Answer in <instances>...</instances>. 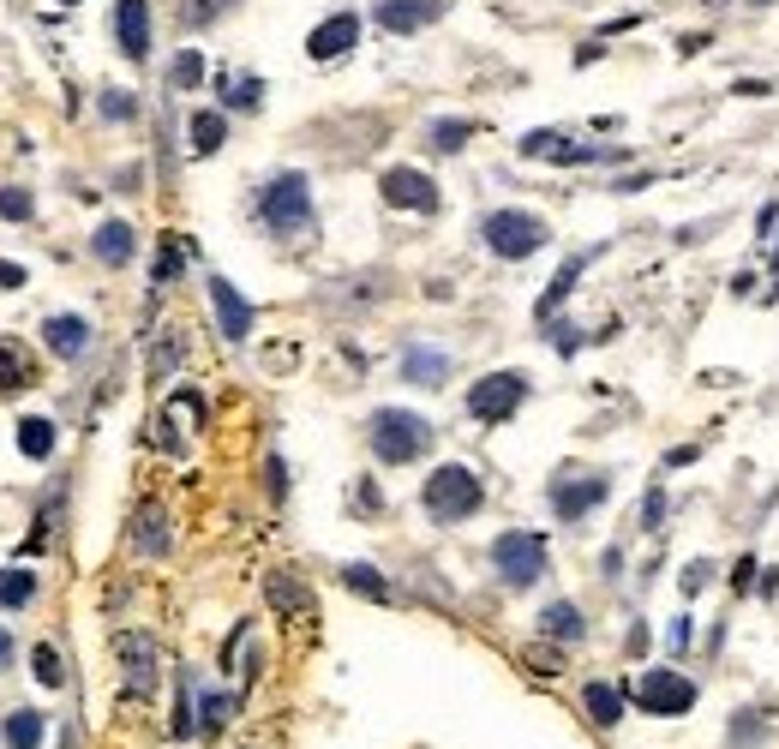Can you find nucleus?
Segmentation results:
<instances>
[{
    "mask_svg": "<svg viewBox=\"0 0 779 749\" xmlns=\"http://www.w3.org/2000/svg\"><path fill=\"white\" fill-rule=\"evenodd\" d=\"M600 570H606V576H618V570H624V552H618V546H606V558H600Z\"/></svg>",
    "mask_w": 779,
    "mask_h": 749,
    "instance_id": "8fccbe9b",
    "label": "nucleus"
},
{
    "mask_svg": "<svg viewBox=\"0 0 779 749\" xmlns=\"http://www.w3.org/2000/svg\"><path fill=\"white\" fill-rule=\"evenodd\" d=\"M0 738H6L12 749H36V744H42V714H36V708H18V714H6Z\"/></svg>",
    "mask_w": 779,
    "mask_h": 749,
    "instance_id": "cd10ccee",
    "label": "nucleus"
},
{
    "mask_svg": "<svg viewBox=\"0 0 779 749\" xmlns=\"http://www.w3.org/2000/svg\"><path fill=\"white\" fill-rule=\"evenodd\" d=\"M186 258H192V240H186V234H162L156 264H150V282H156V288H168V282L186 270Z\"/></svg>",
    "mask_w": 779,
    "mask_h": 749,
    "instance_id": "b1692460",
    "label": "nucleus"
},
{
    "mask_svg": "<svg viewBox=\"0 0 779 749\" xmlns=\"http://www.w3.org/2000/svg\"><path fill=\"white\" fill-rule=\"evenodd\" d=\"M6 666H12V636L0 630V672H6Z\"/></svg>",
    "mask_w": 779,
    "mask_h": 749,
    "instance_id": "3c124183",
    "label": "nucleus"
},
{
    "mask_svg": "<svg viewBox=\"0 0 779 749\" xmlns=\"http://www.w3.org/2000/svg\"><path fill=\"white\" fill-rule=\"evenodd\" d=\"M354 42H360V12H330L324 24H312V36H306V54H312L318 66H330V60H342Z\"/></svg>",
    "mask_w": 779,
    "mask_h": 749,
    "instance_id": "f8f14e48",
    "label": "nucleus"
},
{
    "mask_svg": "<svg viewBox=\"0 0 779 749\" xmlns=\"http://www.w3.org/2000/svg\"><path fill=\"white\" fill-rule=\"evenodd\" d=\"M768 90H774L768 78H738V96H768Z\"/></svg>",
    "mask_w": 779,
    "mask_h": 749,
    "instance_id": "49530a36",
    "label": "nucleus"
},
{
    "mask_svg": "<svg viewBox=\"0 0 779 749\" xmlns=\"http://www.w3.org/2000/svg\"><path fill=\"white\" fill-rule=\"evenodd\" d=\"M444 6H450V0H378L372 18H378V30H390V36H414V30H426V24H438Z\"/></svg>",
    "mask_w": 779,
    "mask_h": 749,
    "instance_id": "4468645a",
    "label": "nucleus"
},
{
    "mask_svg": "<svg viewBox=\"0 0 779 749\" xmlns=\"http://www.w3.org/2000/svg\"><path fill=\"white\" fill-rule=\"evenodd\" d=\"M36 600V576L30 570H0V612H18Z\"/></svg>",
    "mask_w": 779,
    "mask_h": 749,
    "instance_id": "7c9ffc66",
    "label": "nucleus"
},
{
    "mask_svg": "<svg viewBox=\"0 0 779 749\" xmlns=\"http://www.w3.org/2000/svg\"><path fill=\"white\" fill-rule=\"evenodd\" d=\"M522 402H528V378H522V372H486L480 384H468V414L486 420V426L510 420Z\"/></svg>",
    "mask_w": 779,
    "mask_h": 749,
    "instance_id": "0eeeda50",
    "label": "nucleus"
},
{
    "mask_svg": "<svg viewBox=\"0 0 779 749\" xmlns=\"http://www.w3.org/2000/svg\"><path fill=\"white\" fill-rule=\"evenodd\" d=\"M114 42L126 60L150 54V0H114Z\"/></svg>",
    "mask_w": 779,
    "mask_h": 749,
    "instance_id": "2eb2a0df",
    "label": "nucleus"
},
{
    "mask_svg": "<svg viewBox=\"0 0 779 749\" xmlns=\"http://www.w3.org/2000/svg\"><path fill=\"white\" fill-rule=\"evenodd\" d=\"M402 378L420 384V390H438V384L450 378V354L432 348V342H408V348H402Z\"/></svg>",
    "mask_w": 779,
    "mask_h": 749,
    "instance_id": "a211bd4d",
    "label": "nucleus"
},
{
    "mask_svg": "<svg viewBox=\"0 0 779 749\" xmlns=\"http://www.w3.org/2000/svg\"><path fill=\"white\" fill-rule=\"evenodd\" d=\"M216 90H222V108H240V114L264 102V78H252V72H246V78H234V72H216Z\"/></svg>",
    "mask_w": 779,
    "mask_h": 749,
    "instance_id": "393cba45",
    "label": "nucleus"
},
{
    "mask_svg": "<svg viewBox=\"0 0 779 749\" xmlns=\"http://www.w3.org/2000/svg\"><path fill=\"white\" fill-rule=\"evenodd\" d=\"M546 558H552L546 534H534V528H510L492 540V570L504 576V588H534L546 576Z\"/></svg>",
    "mask_w": 779,
    "mask_h": 749,
    "instance_id": "423d86ee",
    "label": "nucleus"
},
{
    "mask_svg": "<svg viewBox=\"0 0 779 749\" xmlns=\"http://www.w3.org/2000/svg\"><path fill=\"white\" fill-rule=\"evenodd\" d=\"M234 708H240V696H222V690H204V696H198V732H222V726L234 720Z\"/></svg>",
    "mask_w": 779,
    "mask_h": 749,
    "instance_id": "c756f323",
    "label": "nucleus"
},
{
    "mask_svg": "<svg viewBox=\"0 0 779 749\" xmlns=\"http://www.w3.org/2000/svg\"><path fill=\"white\" fill-rule=\"evenodd\" d=\"M690 636H696V630H690V618H672V648H678V654L690 648Z\"/></svg>",
    "mask_w": 779,
    "mask_h": 749,
    "instance_id": "a18cd8bd",
    "label": "nucleus"
},
{
    "mask_svg": "<svg viewBox=\"0 0 779 749\" xmlns=\"http://www.w3.org/2000/svg\"><path fill=\"white\" fill-rule=\"evenodd\" d=\"M768 744V708H738L732 714V749H762Z\"/></svg>",
    "mask_w": 779,
    "mask_h": 749,
    "instance_id": "bb28decb",
    "label": "nucleus"
},
{
    "mask_svg": "<svg viewBox=\"0 0 779 749\" xmlns=\"http://www.w3.org/2000/svg\"><path fill=\"white\" fill-rule=\"evenodd\" d=\"M540 636H546V642H564V648H570V642H582V636H588L582 606H576V600H552V606L540 612Z\"/></svg>",
    "mask_w": 779,
    "mask_h": 749,
    "instance_id": "aec40b11",
    "label": "nucleus"
},
{
    "mask_svg": "<svg viewBox=\"0 0 779 749\" xmlns=\"http://www.w3.org/2000/svg\"><path fill=\"white\" fill-rule=\"evenodd\" d=\"M594 258H600V246H594V252H570V258L558 264V276L546 282V294H540V306H534V318H540V324H552V312L576 294V282H582V270H588Z\"/></svg>",
    "mask_w": 779,
    "mask_h": 749,
    "instance_id": "dca6fc26",
    "label": "nucleus"
},
{
    "mask_svg": "<svg viewBox=\"0 0 779 749\" xmlns=\"http://www.w3.org/2000/svg\"><path fill=\"white\" fill-rule=\"evenodd\" d=\"M258 222H264L276 240L306 234V228H312V180H306L300 168L270 174V180L258 186Z\"/></svg>",
    "mask_w": 779,
    "mask_h": 749,
    "instance_id": "f03ea898",
    "label": "nucleus"
},
{
    "mask_svg": "<svg viewBox=\"0 0 779 749\" xmlns=\"http://www.w3.org/2000/svg\"><path fill=\"white\" fill-rule=\"evenodd\" d=\"M90 252L102 258V264H132V252H138V234H132V222H102L96 228V240H90Z\"/></svg>",
    "mask_w": 779,
    "mask_h": 749,
    "instance_id": "5701e85b",
    "label": "nucleus"
},
{
    "mask_svg": "<svg viewBox=\"0 0 779 749\" xmlns=\"http://www.w3.org/2000/svg\"><path fill=\"white\" fill-rule=\"evenodd\" d=\"M480 240H486L498 258L522 264V258H534V252L552 240V228H546V216H534V210H492V216L480 222Z\"/></svg>",
    "mask_w": 779,
    "mask_h": 749,
    "instance_id": "39448f33",
    "label": "nucleus"
},
{
    "mask_svg": "<svg viewBox=\"0 0 779 749\" xmlns=\"http://www.w3.org/2000/svg\"><path fill=\"white\" fill-rule=\"evenodd\" d=\"M606 498H612V480H606V474H564V480H552V492H546V504H552L558 522H582V516L600 510Z\"/></svg>",
    "mask_w": 779,
    "mask_h": 749,
    "instance_id": "6e6552de",
    "label": "nucleus"
},
{
    "mask_svg": "<svg viewBox=\"0 0 779 749\" xmlns=\"http://www.w3.org/2000/svg\"><path fill=\"white\" fill-rule=\"evenodd\" d=\"M132 546H138V558H162V552L174 546V534H168V510H162L156 498L138 504V516H132Z\"/></svg>",
    "mask_w": 779,
    "mask_h": 749,
    "instance_id": "6ab92c4d",
    "label": "nucleus"
},
{
    "mask_svg": "<svg viewBox=\"0 0 779 749\" xmlns=\"http://www.w3.org/2000/svg\"><path fill=\"white\" fill-rule=\"evenodd\" d=\"M420 504H426V516H432L438 528H456V522H468V516L486 504V486H480V474H474V468L444 462V468H432V474H426Z\"/></svg>",
    "mask_w": 779,
    "mask_h": 749,
    "instance_id": "7ed1b4c3",
    "label": "nucleus"
},
{
    "mask_svg": "<svg viewBox=\"0 0 779 749\" xmlns=\"http://www.w3.org/2000/svg\"><path fill=\"white\" fill-rule=\"evenodd\" d=\"M60 6H78V0H60Z\"/></svg>",
    "mask_w": 779,
    "mask_h": 749,
    "instance_id": "603ef678",
    "label": "nucleus"
},
{
    "mask_svg": "<svg viewBox=\"0 0 779 749\" xmlns=\"http://www.w3.org/2000/svg\"><path fill=\"white\" fill-rule=\"evenodd\" d=\"M522 156H546V162H624V150H606V144H576L564 132H528L522 138Z\"/></svg>",
    "mask_w": 779,
    "mask_h": 749,
    "instance_id": "9b49d317",
    "label": "nucleus"
},
{
    "mask_svg": "<svg viewBox=\"0 0 779 749\" xmlns=\"http://www.w3.org/2000/svg\"><path fill=\"white\" fill-rule=\"evenodd\" d=\"M756 576H762V564H756V552H744V558L732 564V594H750V588H756Z\"/></svg>",
    "mask_w": 779,
    "mask_h": 749,
    "instance_id": "a19ab883",
    "label": "nucleus"
},
{
    "mask_svg": "<svg viewBox=\"0 0 779 749\" xmlns=\"http://www.w3.org/2000/svg\"><path fill=\"white\" fill-rule=\"evenodd\" d=\"M714 576H720V564H714V558H690V564H684V582H678V588H684V594H702V588H708Z\"/></svg>",
    "mask_w": 779,
    "mask_h": 749,
    "instance_id": "e433bc0d",
    "label": "nucleus"
},
{
    "mask_svg": "<svg viewBox=\"0 0 779 749\" xmlns=\"http://www.w3.org/2000/svg\"><path fill=\"white\" fill-rule=\"evenodd\" d=\"M264 486H270V498H276V504L288 498V468H282V456H270V462H264Z\"/></svg>",
    "mask_w": 779,
    "mask_h": 749,
    "instance_id": "37998d69",
    "label": "nucleus"
},
{
    "mask_svg": "<svg viewBox=\"0 0 779 749\" xmlns=\"http://www.w3.org/2000/svg\"><path fill=\"white\" fill-rule=\"evenodd\" d=\"M270 606H276V612H306V606H312V594H306L288 570H276V576H270Z\"/></svg>",
    "mask_w": 779,
    "mask_h": 749,
    "instance_id": "473e14b6",
    "label": "nucleus"
},
{
    "mask_svg": "<svg viewBox=\"0 0 779 749\" xmlns=\"http://www.w3.org/2000/svg\"><path fill=\"white\" fill-rule=\"evenodd\" d=\"M354 510H366V516H378V510H384V498H378V486H354Z\"/></svg>",
    "mask_w": 779,
    "mask_h": 749,
    "instance_id": "c03bdc74",
    "label": "nucleus"
},
{
    "mask_svg": "<svg viewBox=\"0 0 779 749\" xmlns=\"http://www.w3.org/2000/svg\"><path fill=\"white\" fill-rule=\"evenodd\" d=\"M660 522H666V486H648V492H642V528L654 534Z\"/></svg>",
    "mask_w": 779,
    "mask_h": 749,
    "instance_id": "ea45409f",
    "label": "nucleus"
},
{
    "mask_svg": "<svg viewBox=\"0 0 779 749\" xmlns=\"http://www.w3.org/2000/svg\"><path fill=\"white\" fill-rule=\"evenodd\" d=\"M30 210H36V204H30L24 186H0V216H6V222H24Z\"/></svg>",
    "mask_w": 779,
    "mask_h": 749,
    "instance_id": "4c0bfd02",
    "label": "nucleus"
},
{
    "mask_svg": "<svg viewBox=\"0 0 779 749\" xmlns=\"http://www.w3.org/2000/svg\"><path fill=\"white\" fill-rule=\"evenodd\" d=\"M102 114H108V120H132V114H138V96H132V90H102Z\"/></svg>",
    "mask_w": 779,
    "mask_h": 749,
    "instance_id": "58836bf2",
    "label": "nucleus"
},
{
    "mask_svg": "<svg viewBox=\"0 0 779 749\" xmlns=\"http://www.w3.org/2000/svg\"><path fill=\"white\" fill-rule=\"evenodd\" d=\"M696 456H702V450H696V444H678V450H672V456H666V462H672V468H690V462H696Z\"/></svg>",
    "mask_w": 779,
    "mask_h": 749,
    "instance_id": "de8ad7c7",
    "label": "nucleus"
},
{
    "mask_svg": "<svg viewBox=\"0 0 779 749\" xmlns=\"http://www.w3.org/2000/svg\"><path fill=\"white\" fill-rule=\"evenodd\" d=\"M630 696H636V702H642V714H654V720H684V714L702 702V684H696L690 672L648 666V672L630 684Z\"/></svg>",
    "mask_w": 779,
    "mask_h": 749,
    "instance_id": "20e7f679",
    "label": "nucleus"
},
{
    "mask_svg": "<svg viewBox=\"0 0 779 749\" xmlns=\"http://www.w3.org/2000/svg\"><path fill=\"white\" fill-rule=\"evenodd\" d=\"M114 654H120V672H126V690L132 696H150L156 690V672H162V654L144 630H120L114 636Z\"/></svg>",
    "mask_w": 779,
    "mask_h": 749,
    "instance_id": "1a4fd4ad",
    "label": "nucleus"
},
{
    "mask_svg": "<svg viewBox=\"0 0 779 749\" xmlns=\"http://www.w3.org/2000/svg\"><path fill=\"white\" fill-rule=\"evenodd\" d=\"M18 450L30 462H48L54 456V420H18Z\"/></svg>",
    "mask_w": 779,
    "mask_h": 749,
    "instance_id": "c85d7f7f",
    "label": "nucleus"
},
{
    "mask_svg": "<svg viewBox=\"0 0 779 749\" xmlns=\"http://www.w3.org/2000/svg\"><path fill=\"white\" fill-rule=\"evenodd\" d=\"M774 264H779V246H774Z\"/></svg>",
    "mask_w": 779,
    "mask_h": 749,
    "instance_id": "864d4df0",
    "label": "nucleus"
},
{
    "mask_svg": "<svg viewBox=\"0 0 779 749\" xmlns=\"http://www.w3.org/2000/svg\"><path fill=\"white\" fill-rule=\"evenodd\" d=\"M42 342H48V354H60V360H84V354H90V318L54 312V318L42 324Z\"/></svg>",
    "mask_w": 779,
    "mask_h": 749,
    "instance_id": "f3484780",
    "label": "nucleus"
},
{
    "mask_svg": "<svg viewBox=\"0 0 779 749\" xmlns=\"http://www.w3.org/2000/svg\"><path fill=\"white\" fill-rule=\"evenodd\" d=\"M168 84H174V90H198V84H204V54H198V48H180L174 66H168Z\"/></svg>",
    "mask_w": 779,
    "mask_h": 749,
    "instance_id": "72a5a7b5",
    "label": "nucleus"
},
{
    "mask_svg": "<svg viewBox=\"0 0 779 749\" xmlns=\"http://www.w3.org/2000/svg\"><path fill=\"white\" fill-rule=\"evenodd\" d=\"M30 666H36V684H48V690L66 684V672H60V648H54V642H36V648H30Z\"/></svg>",
    "mask_w": 779,
    "mask_h": 749,
    "instance_id": "c9c22d12",
    "label": "nucleus"
},
{
    "mask_svg": "<svg viewBox=\"0 0 779 749\" xmlns=\"http://www.w3.org/2000/svg\"><path fill=\"white\" fill-rule=\"evenodd\" d=\"M0 288H24V270H18V264H6V258H0Z\"/></svg>",
    "mask_w": 779,
    "mask_h": 749,
    "instance_id": "09e8293b",
    "label": "nucleus"
},
{
    "mask_svg": "<svg viewBox=\"0 0 779 749\" xmlns=\"http://www.w3.org/2000/svg\"><path fill=\"white\" fill-rule=\"evenodd\" d=\"M432 420L426 414H414V408H378L372 420H366V444H372V456L378 462H390V468H402V462H420L426 450H432Z\"/></svg>",
    "mask_w": 779,
    "mask_h": 749,
    "instance_id": "f257e3e1",
    "label": "nucleus"
},
{
    "mask_svg": "<svg viewBox=\"0 0 779 749\" xmlns=\"http://www.w3.org/2000/svg\"><path fill=\"white\" fill-rule=\"evenodd\" d=\"M624 702H630V690H618V684H606V678H594V684L582 690V708H588V720H594V726H606V732L624 720Z\"/></svg>",
    "mask_w": 779,
    "mask_h": 749,
    "instance_id": "412c9836",
    "label": "nucleus"
},
{
    "mask_svg": "<svg viewBox=\"0 0 779 749\" xmlns=\"http://www.w3.org/2000/svg\"><path fill=\"white\" fill-rule=\"evenodd\" d=\"M378 192H384V204H396V210H420V216L438 210V180L420 174V168H384Z\"/></svg>",
    "mask_w": 779,
    "mask_h": 749,
    "instance_id": "9d476101",
    "label": "nucleus"
},
{
    "mask_svg": "<svg viewBox=\"0 0 779 749\" xmlns=\"http://www.w3.org/2000/svg\"><path fill=\"white\" fill-rule=\"evenodd\" d=\"M186 138H192V156H216L228 144V114L222 108H198L186 120Z\"/></svg>",
    "mask_w": 779,
    "mask_h": 749,
    "instance_id": "4be33fe9",
    "label": "nucleus"
},
{
    "mask_svg": "<svg viewBox=\"0 0 779 749\" xmlns=\"http://www.w3.org/2000/svg\"><path fill=\"white\" fill-rule=\"evenodd\" d=\"M210 306H216L222 342H246V336H252V300H246L228 276H210Z\"/></svg>",
    "mask_w": 779,
    "mask_h": 749,
    "instance_id": "ddd939ff",
    "label": "nucleus"
},
{
    "mask_svg": "<svg viewBox=\"0 0 779 749\" xmlns=\"http://www.w3.org/2000/svg\"><path fill=\"white\" fill-rule=\"evenodd\" d=\"M342 582H348L354 594H366V600H378V606L390 600V582H384V576H378L372 564H342Z\"/></svg>",
    "mask_w": 779,
    "mask_h": 749,
    "instance_id": "2f4dec72",
    "label": "nucleus"
},
{
    "mask_svg": "<svg viewBox=\"0 0 779 749\" xmlns=\"http://www.w3.org/2000/svg\"><path fill=\"white\" fill-rule=\"evenodd\" d=\"M30 384V354L18 348V336H0V396Z\"/></svg>",
    "mask_w": 779,
    "mask_h": 749,
    "instance_id": "a878e982",
    "label": "nucleus"
},
{
    "mask_svg": "<svg viewBox=\"0 0 779 749\" xmlns=\"http://www.w3.org/2000/svg\"><path fill=\"white\" fill-rule=\"evenodd\" d=\"M582 342H588V336H582V330H576V324H552V348H558V354H564V360H570V354H576V348H582Z\"/></svg>",
    "mask_w": 779,
    "mask_h": 749,
    "instance_id": "79ce46f5",
    "label": "nucleus"
},
{
    "mask_svg": "<svg viewBox=\"0 0 779 749\" xmlns=\"http://www.w3.org/2000/svg\"><path fill=\"white\" fill-rule=\"evenodd\" d=\"M468 132H474L468 120H432V132H426V138H432V150H438V156H456V150L468 144Z\"/></svg>",
    "mask_w": 779,
    "mask_h": 749,
    "instance_id": "f704fd0d",
    "label": "nucleus"
}]
</instances>
